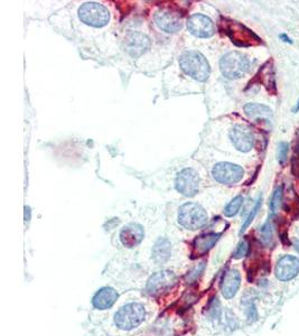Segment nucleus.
Segmentation results:
<instances>
[{
	"label": "nucleus",
	"mask_w": 299,
	"mask_h": 336,
	"mask_svg": "<svg viewBox=\"0 0 299 336\" xmlns=\"http://www.w3.org/2000/svg\"><path fill=\"white\" fill-rule=\"evenodd\" d=\"M177 221L186 230L196 231L206 225L208 217L203 206L195 202H189L183 204L178 210Z\"/></svg>",
	"instance_id": "f03ea898"
},
{
	"label": "nucleus",
	"mask_w": 299,
	"mask_h": 336,
	"mask_svg": "<svg viewBox=\"0 0 299 336\" xmlns=\"http://www.w3.org/2000/svg\"><path fill=\"white\" fill-rule=\"evenodd\" d=\"M79 19L93 28H103L109 25L111 13L109 9L99 2H84L78 10Z\"/></svg>",
	"instance_id": "20e7f679"
},
{
	"label": "nucleus",
	"mask_w": 299,
	"mask_h": 336,
	"mask_svg": "<svg viewBox=\"0 0 299 336\" xmlns=\"http://www.w3.org/2000/svg\"><path fill=\"white\" fill-rule=\"evenodd\" d=\"M280 38L285 39V42H286V43H290V44H292V40H290V38H288L286 35H281V36H280Z\"/></svg>",
	"instance_id": "c756f323"
},
{
	"label": "nucleus",
	"mask_w": 299,
	"mask_h": 336,
	"mask_svg": "<svg viewBox=\"0 0 299 336\" xmlns=\"http://www.w3.org/2000/svg\"><path fill=\"white\" fill-rule=\"evenodd\" d=\"M230 139L235 149L241 152H248L254 146L253 132L242 124H236L231 129Z\"/></svg>",
	"instance_id": "ddd939ff"
},
{
	"label": "nucleus",
	"mask_w": 299,
	"mask_h": 336,
	"mask_svg": "<svg viewBox=\"0 0 299 336\" xmlns=\"http://www.w3.org/2000/svg\"><path fill=\"white\" fill-rule=\"evenodd\" d=\"M244 113L252 120H262L270 123L272 120V110L269 107L260 103H247L243 108Z\"/></svg>",
	"instance_id": "a211bd4d"
},
{
	"label": "nucleus",
	"mask_w": 299,
	"mask_h": 336,
	"mask_svg": "<svg viewBox=\"0 0 299 336\" xmlns=\"http://www.w3.org/2000/svg\"><path fill=\"white\" fill-rule=\"evenodd\" d=\"M225 30L229 37L232 39V42L239 45V46H250V45L260 43V39H259L256 34H253L251 30L248 29L243 25L239 24V22H229Z\"/></svg>",
	"instance_id": "9b49d317"
},
{
	"label": "nucleus",
	"mask_w": 299,
	"mask_h": 336,
	"mask_svg": "<svg viewBox=\"0 0 299 336\" xmlns=\"http://www.w3.org/2000/svg\"><path fill=\"white\" fill-rule=\"evenodd\" d=\"M241 273L236 269L227 270L221 280V293L225 299H232L241 287Z\"/></svg>",
	"instance_id": "dca6fc26"
},
{
	"label": "nucleus",
	"mask_w": 299,
	"mask_h": 336,
	"mask_svg": "<svg viewBox=\"0 0 299 336\" xmlns=\"http://www.w3.org/2000/svg\"><path fill=\"white\" fill-rule=\"evenodd\" d=\"M297 110H299V101H298V103H297V106L294 108V111H295V112H296Z\"/></svg>",
	"instance_id": "7c9ffc66"
},
{
	"label": "nucleus",
	"mask_w": 299,
	"mask_h": 336,
	"mask_svg": "<svg viewBox=\"0 0 299 336\" xmlns=\"http://www.w3.org/2000/svg\"><path fill=\"white\" fill-rule=\"evenodd\" d=\"M124 49L133 58L140 57L150 48V38L141 31H130L124 37Z\"/></svg>",
	"instance_id": "9d476101"
},
{
	"label": "nucleus",
	"mask_w": 299,
	"mask_h": 336,
	"mask_svg": "<svg viewBox=\"0 0 299 336\" xmlns=\"http://www.w3.org/2000/svg\"><path fill=\"white\" fill-rule=\"evenodd\" d=\"M244 175V170L239 165L221 161L213 166L212 176L216 182L226 185L239 183Z\"/></svg>",
	"instance_id": "423d86ee"
},
{
	"label": "nucleus",
	"mask_w": 299,
	"mask_h": 336,
	"mask_svg": "<svg viewBox=\"0 0 299 336\" xmlns=\"http://www.w3.org/2000/svg\"><path fill=\"white\" fill-rule=\"evenodd\" d=\"M281 201H283V186H279L276 188L270 199V210L272 213H276L278 211Z\"/></svg>",
	"instance_id": "b1692460"
},
{
	"label": "nucleus",
	"mask_w": 299,
	"mask_h": 336,
	"mask_svg": "<svg viewBox=\"0 0 299 336\" xmlns=\"http://www.w3.org/2000/svg\"><path fill=\"white\" fill-rule=\"evenodd\" d=\"M153 260L156 263H165L172 254V243L166 237H160L153 246Z\"/></svg>",
	"instance_id": "aec40b11"
},
{
	"label": "nucleus",
	"mask_w": 299,
	"mask_h": 336,
	"mask_svg": "<svg viewBox=\"0 0 299 336\" xmlns=\"http://www.w3.org/2000/svg\"><path fill=\"white\" fill-rule=\"evenodd\" d=\"M181 70L198 82H205L211 74V65L202 53L185 51L178 58Z\"/></svg>",
	"instance_id": "f257e3e1"
},
{
	"label": "nucleus",
	"mask_w": 299,
	"mask_h": 336,
	"mask_svg": "<svg viewBox=\"0 0 299 336\" xmlns=\"http://www.w3.org/2000/svg\"><path fill=\"white\" fill-rule=\"evenodd\" d=\"M204 269H205V262L199 263L198 266H195L193 269H192V270L189 272V275L186 276V281H189L190 284H192V282L198 279L199 276L202 275Z\"/></svg>",
	"instance_id": "393cba45"
},
{
	"label": "nucleus",
	"mask_w": 299,
	"mask_h": 336,
	"mask_svg": "<svg viewBox=\"0 0 299 336\" xmlns=\"http://www.w3.org/2000/svg\"><path fill=\"white\" fill-rule=\"evenodd\" d=\"M118 299V293L111 287H103L98 290L92 298V305L95 308L104 311L112 307Z\"/></svg>",
	"instance_id": "f3484780"
},
{
	"label": "nucleus",
	"mask_w": 299,
	"mask_h": 336,
	"mask_svg": "<svg viewBox=\"0 0 299 336\" xmlns=\"http://www.w3.org/2000/svg\"><path fill=\"white\" fill-rule=\"evenodd\" d=\"M250 67V62L244 54L230 52L225 54L220 61V70L224 78L236 80L242 78Z\"/></svg>",
	"instance_id": "39448f33"
},
{
	"label": "nucleus",
	"mask_w": 299,
	"mask_h": 336,
	"mask_svg": "<svg viewBox=\"0 0 299 336\" xmlns=\"http://www.w3.org/2000/svg\"><path fill=\"white\" fill-rule=\"evenodd\" d=\"M146 318V308L140 303H128L114 314V324L122 331H131L142 324Z\"/></svg>",
	"instance_id": "7ed1b4c3"
},
{
	"label": "nucleus",
	"mask_w": 299,
	"mask_h": 336,
	"mask_svg": "<svg viewBox=\"0 0 299 336\" xmlns=\"http://www.w3.org/2000/svg\"><path fill=\"white\" fill-rule=\"evenodd\" d=\"M176 276L172 271H159L149 278L146 291L150 295H157L175 285Z\"/></svg>",
	"instance_id": "4468645a"
},
{
	"label": "nucleus",
	"mask_w": 299,
	"mask_h": 336,
	"mask_svg": "<svg viewBox=\"0 0 299 336\" xmlns=\"http://www.w3.org/2000/svg\"><path fill=\"white\" fill-rule=\"evenodd\" d=\"M272 235H274V227L270 221H267L260 228V240L263 244L268 245L272 240Z\"/></svg>",
	"instance_id": "4be33fe9"
},
{
	"label": "nucleus",
	"mask_w": 299,
	"mask_h": 336,
	"mask_svg": "<svg viewBox=\"0 0 299 336\" xmlns=\"http://www.w3.org/2000/svg\"><path fill=\"white\" fill-rule=\"evenodd\" d=\"M242 203H243V197L241 195L235 196L234 199L232 200L230 203L225 206L224 214L226 215L227 218L234 217V215L240 211V208L242 206Z\"/></svg>",
	"instance_id": "412c9836"
},
{
	"label": "nucleus",
	"mask_w": 299,
	"mask_h": 336,
	"mask_svg": "<svg viewBox=\"0 0 299 336\" xmlns=\"http://www.w3.org/2000/svg\"><path fill=\"white\" fill-rule=\"evenodd\" d=\"M175 188L182 195L194 196L199 188V173L193 168L182 169L175 178Z\"/></svg>",
	"instance_id": "0eeeda50"
},
{
	"label": "nucleus",
	"mask_w": 299,
	"mask_h": 336,
	"mask_svg": "<svg viewBox=\"0 0 299 336\" xmlns=\"http://www.w3.org/2000/svg\"><path fill=\"white\" fill-rule=\"evenodd\" d=\"M288 154V143L287 142H281L278 147V160L280 164H284L287 158Z\"/></svg>",
	"instance_id": "bb28decb"
},
{
	"label": "nucleus",
	"mask_w": 299,
	"mask_h": 336,
	"mask_svg": "<svg viewBox=\"0 0 299 336\" xmlns=\"http://www.w3.org/2000/svg\"><path fill=\"white\" fill-rule=\"evenodd\" d=\"M218 233H207L196 237L193 242V252L196 255H203L208 252L220 239Z\"/></svg>",
	"instance_id": "6ab92c4d"
},
{
	"label": "nucleus",
	"mask_w": 299,
	"mask_h": 336,
	"mask_svg": "<svg viewBox=\"0 0 299 336\" xmlns=\"http://www.w3.org/2000/svg\"><path fill=\"white\" fill-rule=\"evenodd\" d=\"M145 231L140 224L129 223L120 232V242L128 249L136 248L144 240Z\"/></svg>",
	"instance_id": "2eb2a0df"
},
{
	"label": "nucleus",
	"mask_w": 299,
	"mask_h": 336,
	"mask_svg": "<svg viewBox=\"0 0 299 336\" xmlns=\"http://www.w3.org/2000/svg\"><path fill=\"white\" fill-rule=\"evenodd\" d=\"M249 252V243L245 240H242L236 246L235 251L233 252L234 259H242Z\"/></svg>",
	"instance_id": "a878e982"
},
{
	"label": "nucleus",
	"mask_w": 299,
	"mask_h": 336,
	"mask_svg": "<svg viewBox=\"0 0 299 336\" xmlns=\"http://www.w3.org/2000/svg\"><path fill=\"white\" fill-rule=\"evenodd\" d=\"M292 172L295 176L299 177V155H295L292 158Z\"/></svg>",
	"instance_id": "cd10ccee"
},
{
	"label": "nucleus",
	"mask_w": 299,
	"mask_h": 336,
	"mask_svg": "<svg viewBox=\"0 0 299 336\" xmlns=\"http://www.w3.org/2000/svg\"><path fill=\"white\" fill-rule=\"evenodd\" d=\"M154 20L159 30L166 34H176L182 29L183 19L180 13L169 9H159L155 12Z\"/></svg>",
	"instance_id": "6e6552de"
},
{
	"label": "nucleus",
	"mask_w": 299,
	"mask_h": 336,
	"mask_svg": "<svg viewBox=\"0 0 299 336\" xmlns=\"http://www.w3.org/2000/svg\"><path fill=\"white\" fill-rule=\"evenodd\" d=\"M187 30L198 38H209L215 34V26L211 18L202 13H194L187 20Z\"/></svg>",
	"instance_id": "1a4fd4ad"
},
{
	"label": "nucleus",
	"mask_w": 299,
	"mask_h": 336,
	"mask_svg": "<svg viewBox=\"0 0 299 336\" xmlns=\"http://www.w3.org/2000/svg\"><path fill=\"white\" fill-rule=\"evenodd\" d=\"M260 208H261V197H259V199H258L257 202H256V204L253 205V208H252V210H251V212H250V214L248 215V218L245 219L244 223L242 224V227H241L240 233H243L245 230H247V228H248L250 225H251V223H252V221L254 220V218H256V215L258 214V212H259V210H260Z\"/></svg>",
	"instance_id": "5701e85b"
},
{
	"label": "nucleus",
	"mask_w": 299,
	"mask_h": 336,
	"mask_svg": "<svg viewBox=\"0 0 299 336\" xmlns=\"http://www.w3.org/2000/svg\"><path fill=\"white\" fill-rule=\"evenodd\" d=\"M25 219H26V221H28V220L30 219V209L28 208V206H26L25 208Z\"/></svg>",
	"instance_id": "c85d7f7f"
},
{
	"label": "nucleus",
	"mask_w": 299,
	"mask_h": 336,
	"mask_svg": "<svg viewBox=\"0 0 299 336\" xmlns=\"http://www.w3.org/2000/svg\"><path fill=\"white\" fill-rule=\"evenodd\" d=\"M299 273V259L295 255H284L277 261L275 268L276 278L280 281H290Z\"/></svg>",
	"instance_id": "f8f14e48"
}]
</instances>
